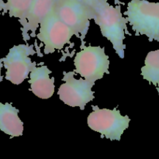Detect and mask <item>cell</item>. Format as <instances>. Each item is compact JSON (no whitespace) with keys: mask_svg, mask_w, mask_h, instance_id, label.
I'll return each mask as SVG.
<instances>
[{"mask_svg":"<svg viewBox=\"0 0 159 159\" xmlns=\"http://www.w3.org/2000/svg\"><path fill=\"white\" fill-rule=\"evenodd\" d=\"M124 14L136 35L159 41V2L130 0Z\"/></svg>","mask_w":159,"mask_h":159,"instance_id":"obj_1","label":"cell"},{"mask_svg":"<svg viewBox=\"0 0 159 159\" xmlns=\"http://www.w3.org/2000/svg\"><path fill=\"white\" fill-rule=\"evenodd\" d=\"M96 12V16L93 20L100 28L102 35L111 42L118 56L124 58L126 48L124 41L128 21L123 16L120 6L114 7L107 2Z\"/></svg>","mask_w":159,"mask_h":159,"instance_id":"obj_2","label":"cell"},{"mask_svg":"<svg viewBox=\"0 0 159 159\" xmlns=\"http://www.w3.org/2000/svg\"><path fill=\"white\" fill-rule=\"evenodd\" d=\"M54 11L82 40L88 33L90 20H94L96 16L93 8L79 0H57Z\"/></svg>","mask_w":159,"mask_h":159,"instance_id":"obj_3","label":"cell"},{"mask_svg":"<svg viewBox=\"0 0 159 159\" xmlns=\"http://www.w3.org/2000/svg\"><path fill=\"white\" fill-rule=\"evenodd\" d=\"M130 122L129 116L121 115L118 110L99 109L97 107H93V111L87 119L90 129L111 141H120Z\"/></svg>","mask_w":159,"mask_h":159,"instance_id":"obj_4","label":"cell"},{"mask_svg":"<svg viewBox=\"0 0 159 159\" xmlns=\"http://www.w3.org/2000/svg\"><path fill=\"white\" fill-rule=\"evenodd\" d=\"M75 73L83 79L95 82L108 73L110 61L103 48L88 46L77 53L75 57Z\"/></svg>","mask_w":159,"mask_h":159,"instance_id":"obj_5","label":"cell"},{"mask_svg":"<svg viewBox=\"0 0 159 159\" xmlns=\"http://www.w3.org/2000/svg\"><path fill=\"white\" fill-rule=\"evenodd\" d=\"M36 54L34 45L19 44L13 46L6 57L2 58L6 69V79L15 85H20L26 79L37 63L33 62L30 55Z\"/></svg>","mask_w":159,"mask_h":159,"instance_id":"obj_6","label":"cell"},{"mask_svg":"<svg viewBox=\"0 0 159 159\" xmlns=\"http://www.w3.org/2000/svg\"><path fill=\"white\" fill-rule=\"evenodd\" d=\"M74 35L72 30L59 18L54 8L40 23L37 38L44 44V53L48 54L61 50Z\"/></svg>","mask_w":159,"mask_h":159,"instance_id":"obj_7","label":"cell"},{"mask_svg":"<svg viewBox=\"0 0 159 159\" xmlns=\"http://www.w3.org/2000/svg\"><path fill=\"white\" fill-rule=\"evenodd\" d=\"M73 71L65 72L62 84L58 89V96L61 100L71 107H80L85 109L87 103L94 99L93 87L95 83L85 79H77L74 77Z\"/></svg>","mask_w":159,"mask_h":159,"instance_id":"obj_8","label":"cell"},{"mask_svg":"<svg viewBox=\"0 0 159 159\" xmlns=\"http://www.w3.org/2000/svg\"><path fill=\"white\" fill-rule=\"evenodd\" d=\"M51 70L46 66L35 67L30 74V90L42 99H50L54 93V79L50 77Z\"/></svg>","mask_w":159,"mask_h":159,"instance_id":"obj_9","label":"cell"},{"mask_svg":"<svg viewBox=\"0 0 159 159\" xmlns=\"http://www.w3.org/2000/svg\"><path fill=\"white\" fill-rule=\"evenodd\" d=\"M56 2L57 0H33L27 16V23L26 26L22 29L23 39L26 41L29 39L28 32L30 31L31 36L34 37L40 23L53 11Z\"/></svg>","mask_w":159,"mask_h":159,"instance_id":"obj_10","label":"cell"},{"mask_svg":"<svg viewBox=\"0 0 159 159\" xmlns=\"http://www.w3.org/2000/svg\"><path fill=\"white\" fill-rule=\"evenodd\" d=\"M18 113L19 110L11 103H0V130L12 138L23 135V123Z\"/></svg>","mask_w":159,"mask_h":159,"instance_id":"obj_11","label":"cell"},{"mask_svg":"<svg viewBox=\"0 0 159 159\" xmlns=\"http://www.w3.org/2000/svg\"><path fill=\"white\" fill-rule=\"evenodd\" d=\"M32 2L33 0H7L2 14L8 12L10 17L19 19L20 24L23 26L22 29H23L27 23V16Z\"/></svg>","mask_w":159,"mask_h":159,"instance_id":"obj_12","label":"cell"},{"mask_svg":"<svg viewBox=\"0 0 159 159\" xmlns=\"http://www.w3.org/2000/svg\"><path fill=\"white\" fill-rule=\"evenodd\" d=\"M141 75L145 80L158 87L159 91V50L150 51L141 68Z\"/></svg>","mask_w":159,"mask_h":159,"instance_id":"obj_13","label":"cell"},{"mask_svg":"<svg viewBox=\"0 0 159 159\" xmlns=\"http://www.w3.org/2000/svg\"><path fill=\"white\" fill-rule=\"evenodd\" d=\"M79 1L82 2L85 4H86L87 6L92 7L96 11V9H98L101 6H103L105 3H107L108 0H79Z\"/></svg>","mask_w":159,"mask_h":159,"instance_id":"obj_14","label":"cell"},{"mask_svg":"<svg viewBox=\"0 0 159 159\" xmlns=\"http://www.w3.org/2000/svg\"><path fill=\"white\" fill-rule=\"evenodd\" d=\"M6 8V3L3 0H0V16H1V11H4Z\"/></svg>","mask_w":159,"mask_h":159,"instance_id":"obj_15","label":"cell"},{"mask_svg":"<svg viewBox=\"0 0 159 159\" xmlns=\"http://www.w3.org/2000/svg\"><path fill=\"white\" fill-rule=\"evenodd\" d=\"M2 67V58H0V83H1L2 81V79H3V76L2 75V74H1Z\"/></svg>","mask_w":159,"mask_h":159,"instance_id":"obj_16","label":"cell"}]
</instances>
